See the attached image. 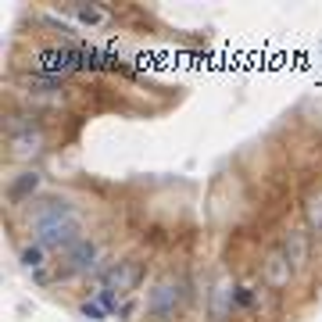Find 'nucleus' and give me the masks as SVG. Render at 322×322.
<instances>
[{
    "label": "nucleus",
    "mask_w": 322,
    "mask_h": 322,
    "mask_svg": "<svg viewBox=\"0 0 322 322\" xmlns=\"http://www.w3.org/2000/svg\"><path fill=\"white\" fill-rule=\"evenodd\" d=\"M32 233H36V244L43 247V251H72L79 240H83V236H79L75 215H68V219H50V222H36Z\"/></svg>",
    "instance_id": "f257e3e1"
},
{
    "label": "nucleus",
    "mask_w": 322,
    "mask_h": 322,
    "mask_svg": "<svg viewBox=\"0 0 322 322\" xmlns=\"http://www.w3.org/2000/svg\"><path fill=\"white\" fill-rule=\"evenodd\" d=\"M183 301H186V283L176 279V276H165L161 283H154V290L147 297V311L154 318H161V322H169V318H176Z\"/></svg>",
    "instance_id": "f03ea898"
},
{
    "label": "nucleus",
    "mask_w": 322,
    "mask_h": 322,
    "mask_svg": "<svg viewBox=\"0 0 322 322\" xmlns=\"http://www.w3.org/2000/svg\"><path fill=\"white\" fill-rule=\"evenodd\" d=\"M79 68H86V61H83V50H75V47H47L36 58V72L58 75V79L68 72H79Z\"/></svg>",
    "instance_id": "7ed1b4c3"
},
{
    "label": "nucleus",
    "mask_w": 322,
    "mask_h": 322,
    "mask_svg": "<svg viewBox=\"0 0 322 322\" xmlns=\"http://www.w3.org/2000/svg\"><path fill=\"white\" fill-rule=\"evenodd\" d=\"M140 276H143L140 261H115L108 269V276H104V290H111V294H129V290H136Z\"/></svg>",
    "instance_id": "20e7f679"
},
{
    "label": "nucleus",
    "mask_w": 322,
    "mask_h": 322,
    "mask_svg": "<svg viewBox=\"0 0 322 322\" xmlns=\"http://www.w3.org/2000/svg\"><path fill=\"white\" fill-rule=\"evenodd\" d=\"M236 290H240V287H233V279H219V283H215L211 304H208L211 322H226V318H229V311H233V304H236Z\"/></svg>",
    "instance_id": "39448f33"
},
{
    "label": "nucleus",
    "mask_w": 322,
    "mask_h": 322,
    "mask_svg": "<svg viewBox=\"0 0 322 322\" xmlns=\"http://www.w3.org/2000/svg\"><path fill=\"white\" fill-rule=\"evenodd\" d=\"M93 261H97V244H93V240H79L72 251H65V276L90 272Z\"/></svg>",
    "instance_id": "423d86ee"
},
{
    "label": "nucleus",
    "mask_w": 322,
    "mask_h": 322,
    "mask_svg": "<svg viewBox=\"0 0 322 322\" xmlns=\"http://www.w3.org/2000/svg\"><path fill=\"white\" fill-rule=\"evenodd\" d=\"M265 279H269V287H290V279H294V265L283 251H272L269 261H265Z\"/></svg>",
    "instance_id": "0eeeda50"
},
{
    "label": "nucleus",
    "mask_w": 322,
    "mask_h": 322,
    "mask_svg": "<svg viewBox=\"0 0 322 322\" xmlns=\"http://www.w3.org/2000/svg\"><path fill=\"white\" fill-rule=\"evenodd\" d=\"M283 254L290 258L294 272L308 265V233H304V229H290V233H287V240H283Z\"/></svg>",
    "instance_id": "6e6552de"
},
{
    "label": "nucleus",
    "mask_w": 322,
    "mask_h": 322,
    "mask_svg": "<svg viewBox=\"0 0 322 322\" xmlns=\"http://www.w3.org/2000/svg\"><path fill=\"white\" fill-rule=\"evenodd\" d=\"M68 215H72V208L65 204V200H39V204L29 208L32 226H36V222H50V219H68Z\"/></svg>",
    "instance_id": "1a4fd4ad"
},
{
    "label": "nucleus",
    "mask_w": 322,
    "mask_h": 322,
    "mask_svg": "<svg viewBox=\"0 0 322 322\" xmlns=\"http://www.w3.org/2000/svg\"><path fill=\"white\" fill-rule=\"evenodd\" d=\"M304 222L311 233H322V190H308L304 197Z\"/></svg>",
    "instance_id": "9d476101"
},
{
    "label": "nucleus",
    "mask_w": 322,
    "mask_h": 322,
    "mask_svg": "<svg viewBox=\"0 0 322 322\" xmlns=\"http://www.w3.org/2000/svg\"><path fill=\"white\" fill-rule=\"evenodd\" d=\"M36 186H39V176H36V172H22V176H18L11 186H8V197L15 200V204H22V200H25V197H29Z\"/></svg>",
    "instance_id": "9b49d317"
},
{
    "label": "nucleus",
    "mask_w": 322,
    "mask_h": 322,
    "mask_svg": "<svg viewBox=\"0 0 322 322\" xmlns=\"http://www.w3.org/2000/svg\"><path fill=\"white\" fill-rule=\"evenodd\" d=\"M4 129H8V136H22V133H36L39 122H36V115H8Z\"/></svg>",
    "instance_id": "f8f14e48"
},
{
    "label": "nucleus",
    "mask_w": 322,
    "mask_h": 322,
    "mask_svg": "<svg viewBox=\"0 0 322 322\" xmlns=\"http://www.w3.org/2000/svg\"><path fill=\"white\" fill-rule=\"evenodd\" d=\"M11 143H15V154L25 157V154H36L39 147H43V133L39 129L36 133H22V136H11Z\"/></svg>",
    "instance_id": "ddd939ff"
},
{
    "label": "nucleus",
    "mask_w": 322,
    "mask_h": 322,
    "mask_svg": "<svg viewBox=\"0 0 322 322\" xmlns=\"http://www.w3.org/2000/svg\"><path fill=\"white\" fill-rule=\"evenodd\" d=\"M22 83L29 86V93H43V90H58L61 79H58V75H43V72H32V75L22 79Z\"/></svg>",
    "instance_id": "4468645a"
},
{
    "label": "nucleus",
    "mask_w": 322,
    "mask_h": 322,
    "mask_svg": "<svg viewBox=\"0 0 322 322\" xmlns=\"http://www.w3.org/2000/svg\"><path fill=\"white\" fill-rule=\"evenodd\" d=\"M22 265L29 269V272H36V279H43V247H25L22 251Z\"/></svg>",
    "instance_id": "2eb2a0df"
},
{
    "label": "nucleus",
    "mask_w": 322,
    "mask_h": 322,
    "mask_svg": "<svg viewBox=\"0 0 322 322\" xmlns=\"http://www.w3.org/2000/svg\"><path fill=\"white\" fill-rule=\"evenodd\" d=\"M104 311H115L118 308V294H111V290H100V301H97Z\"/></svg>",
    "instance_id": "dca6fc26"
},
{
    "label": "nucleus",
    "mask_w": 322,
    "mask_h": 322,
    "mask_svg": "<svg viewBox=\"0 0 322 322\" xmlns=\"http://www.w3.org/2000/svg\"><path fill=\"white\" fill-rule=\"evenodd\" d=\"M83 315L93 318V322H100V318H104V308H100L97 301H86V304H83Z\"/></svg>",
    "instance_id": "f3484780"
},
{
    "label": "nucleus",
    "mask_w": 322,
    "mask_h": 322,
    "mask_svg": "<svg viewBox=\"0 0 322 322\" xmlns=\"http://www.w3.org/2000/svg\"><path fill=\"white\" fill-rule=\"evenodd\" d=\"M75 15L83 18V22H90V25H93V22H100V11H97V8H75Z\"/></svg>",
    "instance_id": "a211bd4d"
},
{
    "label": "nucleus",
    "mask_w": 322,
    "mask_h": 322,
    "mask_svg": "<svg viewBox=\"0 0 322 322\" xmlns=\"http://www.w3.org/2000/svg\"><path fill=\"white\" fill-rule=\"evenodd\" d=\"M236 304H240V308H251V304H254V294H251L247 287H244V290H236Z\"/></svg>",
    "instance_id": "6ab92c4d"
}]
</instances>
